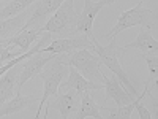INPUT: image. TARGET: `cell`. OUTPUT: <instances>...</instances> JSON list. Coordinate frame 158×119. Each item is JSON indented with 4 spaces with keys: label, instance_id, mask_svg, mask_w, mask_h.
Listing matches in <instances>:
<instances>
[{
    "label": "cell",
    "instance_id": "1",
    "mask_svg": "<svg viewBox=\"0 0 158 119\" xmlns=\"http://www.w3.org/2000/svg\"><path fill=\"white\" fill-rule=\"evenodd\" d=\"M94 45H95V54L100 57L101 64H104L112 72V75L117 76V79L122 83V86L127 89V92H128L130 95L138 97L139 95L138 94V89H135V86L131 84L130 78L127 76L125 70L122 68V65H120V57L125 54L127 49L118 46L117 42H115V38H111L109 40V45H106V46H101L97 40L94 42Z\"/></svg>",
    "mask_w": 158,
    "mask_h": 119
},
{
    "label": "cell",
    "instance_id": "2",
    "mask_svg": "<svg viewBox=\"0 0 158 119\" xmlns=\"http://www.w3.org/2000/svg\"><path fill=\"white\" fill-rule=\"evenodd\" d=\"M65 75H68V65H65V62H63V54H54V57L38 73V78L43 81V97L38 102V111L35 114L36 119L41 116L40 114L41 108H43V105L48 103L51 95H57L59 86Z\"/></svg>",
    "mask_w": 158,
    "mask_h": 119
},
{
    "label": "cell",
    "instance_id": "3",
    "mask_svg": "<svg viewBox=\"0 0 158 119\" xmlns=\"http://www.w3.org/2000/svg\"><path fill=\"white\" fill-rule=\"evenodd\" d=\"M65 65H73V67L81 73L89 81H94L103 86V72L100 70L101 60L100 57L90 49H76L71 54H63Z\"/></svg>",
    "mask_w": 158,
    "mask_h": 119
},
{
    "label": "cell",
    "instance_id": "4",
    "mask_svg": "<svg viewBox=\"0 0 158 119\" xmlns=\"http://www.w3.org/2000/svg\"><path fill=\"white\" fill-rule=\"evenodd\" d=\"M135 25H141V27H147V29L156 25L155 13L152 10L144 8L142 0H139V3L136 7H133L131 10H127V11L120 13V16H118L112 30L104 35V38H108V40L115 38L122 30H127L128 27H135Z\"/></svg>",
    "mask_w": 158,
    "mask_h": 119
},
{
    "label": "cell",
    "instance_id": "5",
    "mask_svg": "<svg viewBox=\"0 0 158 119\" xmlns=\"http://www.w3.org/2000/svg\"><path fill=\"white\" fill-rule=\"evenodd\" d=\"M74 27H76L74 0H65L40 30L60 37H68L74 35Z\"/></svg>",
    "mask_w": 158,
    "mask_h": 119
},
{
    "label": "cell",
    "instance_id": "6",
    "mask_svg": "<svg viewBox=\"0 0 158 119\" xmlns=\"http://www.w3.org/2000/svg\"><path fill=\"white\" fill-rule=\"evenodd\" d=\"M114 2H115V0H100V2L84 0V8L76 16L74 33H82V35H87L90 40H95L94 33H92V25H94V21H95L97 15L100 13V10H103L106 5H111Z\"/></svg>",
    "mask_w": 158,
    "mask_h": 119
},
{
    "label": "cell",
    "instance_id": "7",
    "mask_svg": "<svg viewBox=\"0 0 158 119\" xmlns=\"http://www.w3.org/2000/svg\"><path fill=\"white\" fill-rule=\"evenodd\" d=\"M95 40H90L87 35H76L71 38L62 37L51 40V43L43 48V52H51V54H71L76 49H90L95 52Z\"/></svg>",
    "mask_w": 158,
    "mask_h": 119
},
{
    "label": "cell",
    "instance_id": "8",
    "mask_svg": "<svg viewBox=\"0 0 158 119\" xmlns=\"http://www.w3.org/2000/svg\"><path fill=\"white\" fill-rule=\"evenodd\" d=\"M63 2L65 0H36L33 5H30L27 8L29 10V18H27V21H25V24L22 25L21 30L41 29L46 18L51 15V13H54Z\"/></svg>",
    "mask_w": 158,
    "mask_h": 119
},
{
    "label": "cell",
    "instance_id": "9",
    "mask_svg": "<svg viewBox=\"0 0 158 119\" xmlns=\"http://www.w3.org/2000/svg\"><path fill=\"white\" fill-rule=\"evenodd\" d=\"M52 57H54V54H51V52L46 56L43 51H38V52H35V54H32L29 59H25V60L22 62V68H21V72H19V75H18L16 90H21V87L27 83L29 79L38 76V73L43 70V67H44V65H46Z\"/></svg>",
    "mask_w": 158,
    "mask_h": 119
},
{
    "label": "cell",
    "instance_id": "10",
    "mask_svg": "<svg viewBox=\"0 0 158 119\" xmlns=\"http://www.w3.org/2000/svg\"><path fill=\"white\" fill-rule=\"evenodd\" d=\"M79 105H81V95H79L76 90L68 89V92L57 95L52 103L51 102L46 103V114H44V117L49 116L48 113H49L51 108H54V110H57L60 113L62 119H68L71 114H74L79 110Z\"/></svg>",
    "mask_w": 158,
    "mask_h": 119
},
{
    "label": "cell",
    "instance_id": "11",
    "mask_svg": "<svg viewBox=\"0 0 158 119\" xmlns=\"http://www.w3.org/2000/svg\"><path fill=\"white\" fill-rule=\"evenodd\" d=\"M103 89H104V100H114L117 107H122L130 102H133L136 97L130 95L122 86V83L117 79V76H103Z\"/></svg>",
    "mask_w": 158,
    "mask_h": 119
},
{
    "label": "cell",
    "instance_id": "12",
    "mask_svg": "<svg viewBox=\"0 0 158 119\" xmlns=\"http://www.w3.org/2000/svg\"><path fill=\"white\" fill-rule=\"evenodd\" d=\"M35 102H38V97H35V95H22L21 90H16L15 97H11L10 100H6L5 103L0 105V117L21 113L25 108H29L30 105H33Z\"/></svg>",
    "mask_w": 158,
    "mask_h": 119
},
{
    "label": "cell",
    "instance_id": "13",
    "mask_svg": "<svg viewBox=\"0 0 158 119\" xmlns=\"http://www.w3.org/2000/svg\"><path fill=\"white\" fill-rule=\"evenodd\" d=\"M63 87L65 89H73L76 90L79 95L82 94V92H90V90H98L101 89L103 86L101 84H97L94 81H89L87 78H84L81 73H79L73 65H70L68 68V79L63 83ZM62 87V89H63Z\"/></svg>",
    "mask_w": 158,
    "mask_h": 119
},
{
    "label": "cell",
    "instance_id": "14",
    "mask_svg": "<svg viewBox=\"0 0 158 119\" xmlns=\"http://www.w3.org/2000/svg\"><path fill=\"white\" fill-rule=\"evenodd\" d=\"M44 32H41L40 29H29V30H21L18 32L16 35H13L10 38H5V40H0V43L5 45V46H18L22 52L29 51L30 49V45L33 42L41 37Z\"/></svg>",
    "mask_w": 158,
    "mask_h": 119
},
{
    "label": "cell",
    "instance_id": "15",
    "mask_svg": "<svg viewBox=\"0 0 158 119\" xmlns=\"http://www.w3.org/2000/svg\"><path fill=\"white\" fill-rule=\"evenodd\" d=\"M125 49H138L141 54H156L158 51V42L153 38L152 32L147 27H141L139 33L135 42L123 46Z\"/></svg>",
    "mask_w": 158,
    "mask_h": 119
},
{
    "label": "cell",
    "instance_id": "16",
    "mask_svg": "<svg viewBox=\"0 0 158 119\" xmlns=\"http://www.w3.org/2000/svg\"><path fill=\"white\" fill-rule=\"evenodd\" d=\"M27 18H29V10L21 11L19 15L8 18V19H0V40H5V38L16 35L22 29V25L25 24Z\"/></svg>",
    "mask_w": 158,
    "mask_h": 119
},
{
    "label": "cell",
    "instance_id": "17",
    "mask_svg": "<svg viewBox=\"0 0 158 119\" xmlns=\"http://www.w3.org/2000/svg\"><path fill=\"white\" fill-rule=\"evenodd\" d=\"M101 110L98 105L94 102L89 92H82L81 94V105L76 113V119H85V117H97L101 119Z\"/></svg>",
    "mask_w": 158,
    "mask_h": 119
},
{
    "label": "cell",
    "instance_id": "18",
    "mask_svg": "<svg viewBox=\"0 0 158 119\" xmlns=\"http://www.w3.org/2000/svg\"><path fill=\"white\" fill-rule=\"evenodd\" d=\"M36 0H8L5 5L0 7V19H8L19 15L21 11H25Z\"/></svg>",
    "mask_w": 158,
    "mask_h": 119
},
{
    "label": "cell",
    "instance_id": "19",
    "mask_svg": "<svg viewBox=\"0 0 158 119\" xmlns=\"http://www.w3.org/2000/svg\"><path fill=\"white\" fill-rule=\"evenodd\" d=\"M144 90H146V87H144ZM144 90L141 92V94L133 100V102H130V103H127V105H122V107H118L117 110H112V108H104L106 111H109V117L111 119H130L131 117V113H133V110L136 108V105H138V102H139V99L144 95Z\"/></svg>",
    "mask_w": 158,
    "mask_h": 119
},
{
    "label": "cell",
    "instance_id": "20",
    "mask_svg": "<svg viewBox=\"0 0 158 119\" xmlns=\"http://www.w3.org/2000/svg\"><path fill=\"white\" fill-rule=\"evenodd\" d=\"M142 57L146 59V62H147V65H149V73H150V76H149V79H147V83H149V84H150V83L156 84V78H158V57H156V54H142Z\"/></svg>",
    "mask_w": 158,
    "mask_h": 119
},
{
    "label": "cell",
    "instance_id": "21",
    "mask_svg": "<svg viewBox=\"0 0 158 119\" xmlns=\"http://www.w3.org/2000/svg\"><path fill=\"white\" fill-rule=\"evenodd\" d=\"M21 54H24L21 49H11L10 46H5V45L0 43V65H3L5 62L15 59V57L21 56Z\"/></svg>",
    "mask_w": 158,
    "mask_h": 119
},
{
    "label": "cell",
    "instance_id": "22",
    "mask_svg": "<svg viewBox=\"0 0 158 119\" xmlns=\"http://www.w3.org/2000/svg\"><path fill=\"white\" fill-rule=\"evenodd\" d=\"M0 2H2V0H0Z\"/></svg>",
    "mask_w": 158,
    "mask_h": 119
},
{
    "label": "cell",
    "instance_id": "23",
    "mask_svg": "<svg viewBox=\"0 0 158 119\" xmlns=\"http://www.w3.org/2000/svg\"><path fill=\"white\" fill-rule=\"evenodd\" d=\"M115 2H117V0H115Z\"/></svg>",
    "mask_w": 158,
    "mask_h": 119
}]
</instances>
